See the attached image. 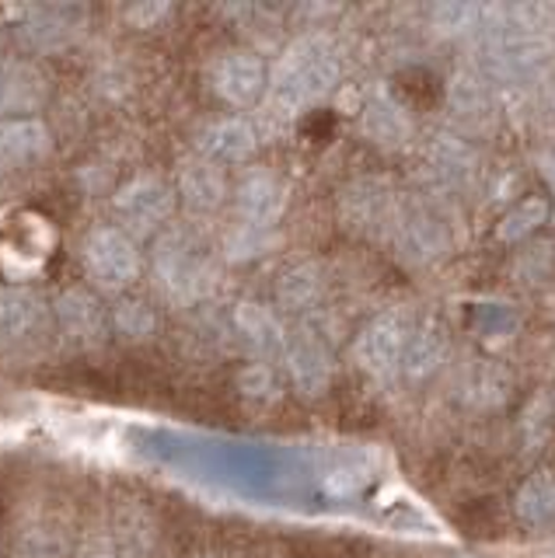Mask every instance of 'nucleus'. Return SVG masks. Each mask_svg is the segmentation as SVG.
Instances as JSON below:
<instances>
[{
    "label": "nucleus",
    "instance_id": "f257e3e1",
    "mask_svg": "<svg viewBox=\"0 0 555 558\" xmlns=\"http://www.w3.org/2000/svg\"><path fill=\"white\" fill-rule=\"evenodd\" d=\"M88 262L92 269L106 279V283H123V279L133 276L136 269V255H133V244L126 238H119L116 231L106 234H95L88 244Z\"/></svg>",
    "mask_w": 555,
    "mask_h": 558
},
{
    "label": "nucleus",
    "instance_id": "f03ea898",
    "mask_svg": "<svg viewBox=\"0 0 555 558\" xmlns=\"http://www.w3.org/2000/svg\"><path fill=\"white\" fill-rule=\"evenodd\" d=\"M258 81H263V66L249 52H234L217 66V92L228 101H249L258 92Z\"/></svg>",
    "mask_w": 555,
    "mask_h": 558
},
{
    "label": "nucleus",
    "instance_id": "7ed1b4c3",
    "mask_svg": "<svg viewBox=\"0 0 555 558\" xmlns=\"http://www.w3.org/2000/svg\"><path fill=\"white\" fill-rule=\"evenodd\" d=\"M39 325V301L28 293L0 296V339H25Z\"/></svg>",
    "mask_w": 555,
    "mask_h": 558
},
{
    "label": "nucleus",
    "instance_id": "20e7f679",
    "mask_svg": "<svg viewBox=\"0 0 555 558\" xmlns=\"http://www.w3.org/2000/svg\"><path fill=\"white\" fill-rule=\"evenodd\" d=\"M203 147L210 150L214 157L238 161L241 154L252 150V133H249V126H241V122H220L217 130H210V136H206Z\"/></svg>",
    "mask_w": 555,
    "mask_h": 558
},
{
    "label": "nucleus",
    "instance_id": "39448f33",
    "mask_svg": "<svg viewBox=\"0 0 555 558\" xmlns=\"http://www.w3.org/2000/svg\"><path fill=\"white\" fill-rule=\"evenodd\" d=\"M123 209L133 217V220H141V227H147L154 217H161L165 209H168V199H165V189L161 185H136L133 192H126V199H123Z\"/></svg>",
    "mask_w": 555,
    "mask_h": 558
},
{
    "label": "nucleus",
    "instance_id": "423d86ee",
    "mask_svg": "<svg viewBox=\"0 0 555 558\" xmlns=\"http://www.w3.org/2000/svg\"><path fill=\"white\" fill-rule=\"evenodd\" d=\"M266 196H273V185L266 179H249L241 189V209L249 217H266Z\"/></svg>",
    "mask_w": 555,
    "mask_h": 558
},
{
    "label": "nucleus",
    "instance_id": "0eeeda50",
    "mask_svg": "<svg viewBox=\"0 0 555 558\" xmlns=\"http://www.w3.org/2000/svg\"><path fill=\"white\" fill-rule=\"evenodd\" d=\"M185 189H189V196H193L196 203H206V206L220 199V182L214 179V171L206 174V182H200V174H196V171H189Z\"/></svg>",
    "mask_w": 555,
    "mask_h": 558
},
{
    "label": "nucleus",
    "instance_id": "6e6552de",
    "mask_svg": "<svg viewBox=\"0 0 555 558\" xmlns=\"http://www.w3.org/2000/svg\"><path fill=\"white\" fill-rule=\"evenodd\" d=\"M95 558H106V555H95Z\"/></svg>",
    "mask_w": 555,
    "mask_h": 558
}]
</instances>
